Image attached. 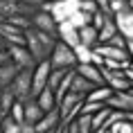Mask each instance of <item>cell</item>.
<instances>
[{
	"instance_id": "1",
	"label": "cell",
	"mask_w": 133,
	"mask_h": 133,
	"mask_svg": "<svg viewBox=\"0 0 133 133\" xmlns=\"http://www.w3.org/2000/svg\"><path fill=\"white\" fill-rule=\"evenodd\" d=\"M54 45H56V36L45 34V32L34 29V27L25 29V48H27L29 56L34 59V63L48 61L52 50H54Z\"/></svg>"
},
{
	"instance_id": "2",
	"label": "cell",
	"mask_w": 133,
	"mask_h": 133,
	"mask_svg": "<svg viewBox=\"0 0 133 133\" xmlns=\"http://www.w3.org/2000/svg\"><path fill=\"white\" fill-rule=\"evenodd\" d=\"M38 9L48 11L52 16V21L59 25V23H65L75 11H77V0H54V2H43Z\"/></svg>"
},
{
	"instance_id": "3",
	"label": "cell",
	"mask_w": 133,
	"mask_h": 133,
	"mask_svg": "<svg viewBox=\"0 0 133 133\" xmlns=\"http://www.w3.org/2000/svg\"><path fill=\"white\" fill-rule=\"evenodd\" d=\"M9 90L14 92V97L18 102H25L27 97H32V70H18L14 81L9 84Z\"/></svg>"
},
{
	"instance_id": "4",
	"label": "cell",
	"mask_w": 133,
	"mask_h": 133,
	"mask_svg": "<svg viewBox=\"0 0 133 133\" xmlns=\"http://www.w3.org/2000/svg\"><path fill=\"white\" fill-rule=\"evenodd\" d=\"M50 68H75L77 61H75V54H72V48L68 45H63V43L56 41L54 50H52V54L48 59Z\"/></svg>"
},
{
	"instance_id": "5",
	"label": "cell",
	"mask_w": 133,
	"mask_h": 133,
	"mask_svg": "<svg viewBox=\"0 0 133 133\" xmlns=\"http://www.w3.org/2000/svg\"><path fill=\"white\" fill-rule=\"evenodd\" d=\"M99 72L104 77V86H108L113 92H131L133 81L126 79L122 72H111V70H106V68H99Z\"/></svg>"
},
{
	"instance_id": "6",
	"label": "cell",
	"mask_w": 133,
	"mask_h": 133,
	"mask_svg": "<svg viewBox=\"0 0 133 133\" xmlns=\"http://www.w3.org/2000/svg\"><path fill=\"white\" fill-rule=\"evenodd\" d=\"M5 52L9 54V61L14 63L18 70H32L36 63H34V59L29 56V52H27V48L25 45H7L5 48Z\"/></svg>"
},
{
	"instance_id": "7",
	"label": "cell",
	"mask_w": 133,
	"mask_h": 133,
	"mask_svg": "<svg viewBox=\"0 0 133 133\" xmlns=\"http://www.w3.org/2000/svg\"><path fill=\"white\" fill-rule=\"evenodd\" d=\"M111 18H113V23H115L117 34L124 36L126 41H131L133 38V9L126 7V9H122V11H117V14H113Z\"/></svg>"
},
{
	"instance_id": "8",
	"label": "cell",
	"mask_w": 133,
	"mask_h": 133,
	"mask_svg": "<svg viewBox=\"0 0 133 133\" xmlns=\"http://www.w3.org/2000/svg\"><path fill=\"white\" fill-rule=\"evenodd\" d=\"M50 70H52V68H50L48 61H41V63H36L34 68H32V97H36V95L48 86Z\"/></svg>"
},
{
	"instance_id": "9",
	"label": "cell",
	"mask_w": 133,
	"mask_h": 133,
	"mask_svg": "<svg viewBox=\"0 0 133 133\" xmlns=\"http://www.w3.org/2000/svg\"><path fill=\"white\" fill-rule=\"evenodd\" d=\"M104 106L111 108V111L131 113V108H133V92H111V97L104 102Z\"/></svg>"
},
{
	"instance_id": "10",
	"label": "cell",
	"mask_w": 133,
	"mask_h": 133,
	"mask_svg": "<svg viewBox=\"0 0 133 133\" xmlns=\"http://www.w3.org/2000/svg\"><path fill=\"white\" fill-rule=\"evenodd\" d=\"M0 38L5 45H25V29H18L9 23H0Z\"/></svg>"
},
{
	"instance_id": "11",
	"label": "cell",
	"mask_w": 133,
	"mask_h": 133,
	"mask_svg": "<svg viewBox=\"0 0 133 133\" xmlns=\"http://www.w3.org/2000/svg\"><path fill=\"white\" fill-rule=\"evenodd\" d=\"M32 27L41 29V32H45V34L56 36V23L52 21V16H50L48 11H43V9H36L34 14H32Z\"/></svg>"
},
{
	"instance_id": "12",
	"label": "cell",
	"mask_w": 133,
	"mask_h": 133,
	"mask_svg": "<svg viewBox=\"0 0 133 133\" xmlns=\"http://www.w3.org/2000/svg\"><path fill=\"white\" fill-rule=\"evenodd\" d=\"M61 126V115H59V108H52V111L43 113V117L34 124L36 133H45V131H56Z\"/></svg>"
},
{
	"instance_id": "13",
	"label": "cell",
	"mask_w": 133,
	"mask_h": 133,
	"mask_svg": "<svg viewBox=\"0 0 133 133\" xmlns=\"http://www.w3.org/2000/svg\"><path fill=\"white\" fill-rule=\"evenodd\" d=\"M56 41L63 43V45H68V48H75L79 45V36H77V29L72 27L70 23H59L56 25Z\"/></svg>"
},
{
	"instance_id": "14",
	"label": "cell",
	"mask_w": 133,
	"mask_h": 133,
	"mask_svg": "<svg viewBox=\"0 0 133 133\" xmlns=\"http://www.w3.org/2000/svg\"><path fill=\"white\" fill-rule=\"evenodd\" d=\"M75 72H77L79 77H84L86 81H90L92 86H104L102 72H99V68H95L92 63H79V65H75Z\"/></svg>"
},
{
	"instance_id": "15",
	"label": "cell",
	"mask_w": 133,
	"mask_h": 133,
	"mask_svg": "<svg viewBox=\"0 0 133 133\" xmlns=\"http://www.w3.org/2000/svg\"><path fill=\"white\" fill-rule=\"evenodd\" d=\"M41 117H43L41 106L36 104V99H34V97H27L25 102H23V122H25V124H32V126H34Z\"/></svg>"
},
{
	"instance_id": "16",
	"label": "cell",
	"mask_w": 133,
	"mask_h": 133,
	"mask_svg": "<svg viewBox=\"0 0 133 133\" xmlns=\"http://www.w3.org/2000/svg\"><path fill=\"white\" fill-rule=\"evenodd\" d=\"M95 52H97L102 59H113V61H126V59H131V56L126 54L124 50H117V48H111V45H106V43H99L95 45Z\"/></svg>"
},
{
	"instance_id": "17",
	"label": "cell",
	"mask_w": 133,
	"mask_h": 133,
	"mask_svg": "<svg viewBox=\"0 0 133 133\" xmlns=\"http://www.w3.org/2000/svg\"><path fill=\"white\" fill-rule=\"evenodd\" d=\"M77 36H79V45H86V48H95V45H99L97 41V29L92 27V25H84V27L77 29Z\"/></svg>"
},
{
	"instance_id": "18",
	"label": "cell",
	"mask_w": 133,
	"mask_h": 133,
	"mask_svg": "<svg viewBox=\"0 0 133 133\" xmlns=\"http://www.w3.org/2000/svg\"><path fill=\"white\" fill-rule=\"evenodd\" d=\"M92 88H97V86H92L90 81H86L84 77H79L77 72H75V77H72V81H70V88H68V92H72V95H79V97H86V95H88Z\"/></svg>"
},
{
	"instance_id": "19",
	"label": "cell",
	"mask_w": 133,
	"mask_h": 133,
	"mask_svg": "<svg viewBox=\"0 0 133 133\" xmlns=\"http://www.w3.org/2000/svg\"><path fill=\"white\" fill-rule=\"evenodd\" d=\"M34 99H36V104L41 106V111H43V113H48V111H52V108H56L54 90H52V88H48V86H45V88H43V90L38 92Z\"/></svg>"
},
{
	"instance_id": "20",
	"label": "cell",
	"mask_w": 133,
	"mask_h": 133,
	"mask_svg": "<svg viewBox=\"0 0 133 133\" xmlns=\"http://www.w3.org/2000/svg\"><path fill=\"white\" fill-rule=\"evenodd\" d=\"M16 72H18V68H16L11 61L0 65V90H2V88H9V84H11L14 77H16Z\"/></svg>"
},
{
	"instance_id": "21",
	"label": "cell",
	"mask_w": 133,
	"mask_h": 133,
	"mask_svg": "<svg viewBox=\"0 0 133 133\" xmlns=\"http://www.w3.org/2000/svg\"><path fill=\"white\" fill-rule=\"evenodd\" d=\"M111 92L113 90L108 88V86H97V88H92V90L84 97V102H97V104H104L106 99L111 97Z\"/></svg>"
},
{
	"instance_id": "22",
	"label": "cell",
	"mask_w": 133,
	"mask_h": 133,
	"mask_svg": "<svg viewBox=\"0 0 133 133\" xmlns=\"http://www.w3.org/2000/svg\"><path fill=\"white\" fill-rule=\"evenodd\" d=\"M117 34V29H115V23H113V18H108V21L102 25V27L97 29V41L99 43H106L111 36H115Z\"/></svg>"
},
{
	"instance_id": "23",
	"label": "cell",
	"mask_w": 133,
	"mask_h": 133,
	"mask_svg": "<svg viewBox=\"0 0 133 133\" xmlns=\"http://www.w3.org/2000/svg\"><path fill=\"white\" fill-rule=\"evenodd\" d=\"M68 70H70V68H52V70H50V77H48V88L54 90L56 86L61 84V79L68 75Z\"/></svg>"
},
{
	"instance_id": "24",
	"label": "cell",
	"mask_w": 133,
	"mask_h": 133,
	"mask_svg": "<svg viewBox=\"0 0 133 133\" xmlns=\"http://www.w3.org/2000/svg\"><path fill=\"white\" fill-rule=\"evenodd\" d=\"M90 52H92V50L86 48V45H75V48H72V54H75L77 65H79V63H90Z\"/></svg>"
},
{
	"instance_id": "25",
	"label": "cell",
	"mask_w": 133,
	"mask_h": 133,
	"mask_svg": "<svg viewBox=\"0 0 133 133\" xmlns=\"http://www.w3.org/2000/svg\"><path fill=\"white\" fill-rule=\"evenodd\" d=\"M68 23H70V25H72L75 29H79V27H84V25H90V16L77 9V11H75V14H72L70 18H68Z\"/></svg>"
},
{
	"instance_id": "26",
	"label": "cell",
	"mask_w": 133,
	"mask_h": 133,
	"mask_svg": "<svg viewBox=\"0 0 133 133\" xmlns=\"http://www.w3.org/2000/svg\"><path fill=\"white\" fill-rule=\"evenodd\" d=\"M11 122H16V124H23V102H18L16 99L14 104H11V108H9V115H7Z\"/></svg>"
},
{
	"instance_id": "27",
	"label": "cell",
	"mask_w": 133,
	"mask_h": 133,
	"mask_svg": "<svg viewBox=\"0 0 133 133\" xmlns=\"http://www.w3.org/2000/svg\"><path fill=\"white\" fill-rule=\"evenodd\" d=\"M108 133H133V122L131 119H119L108 129Z\"/></svg>"
},
{
	"instance_id": "28",
	"label": "cell",
	"mask_w": 133,
	"mask_h": 133,
	"mask_svg": "<svg viewBox=\"0 0 133 133\" xmlns=\"http://www.w3.org/2000/svg\"><path fill=\"white\" fill-rule=\"evenodd\" d=\"M0 133H21V124H16L9 117H5L0 122Z\"/></svg>"
},
{
	"instance_id": "29",
	"label": "cell",
	"mask_w": 133,
	"mask_h": 133,
	"mask_svg": "<svg viewBox=\"0 0 133 133\" xmlns=\"http://www.w3.org/2000/svg\"><path fill=\"white\" fill-rule=\"evenodd\" d=\"M108 18H111V16H106L104 11H99V9H97V11H92V14H90V25H92L95 29H99L106 21H108Z\"/></svg>"
},
{
	"instance_id": "30",
	"label": "cell",
	"mask_w": 133,
	"mask_h": 133,
	"mask_svg": "<svg viewBox=\"0 0 133 133\" xmlns=\"http://www.w3.org/2000/svg\"><path fill=\"white\" fill-rule=\"evenodd\" d=\"M106 45H111V48H117V50H124V52H126V38H124V36H119V34L111 36V38L106 41ZM129 56H131V54H129Z\"/></svg>"
},
{
	"instance_id": "31",
	"label": "cell",
	"mask_w": 133,
	"mask_h": 133,
	"mask_svg": "<svg viewBox=\"0 0 133 133\" xmlns=\"http://www.w3.org/2000/svg\"><path fill=\"white\" fill-rule=\"evenodd\" d=\"M108 7H111V16H113V14H117V11H122V9L131 7V5H126L124 0H111V2H108Z\"/></svg>"
},
{
	"instance_id": "32",
	"label": "cell",
	"mask_w": 133,
	"mask_h": 133,
	"mask_svg": "<svg viewBox=\"0 0 133 133\" xmlns=\"http://www.w3.org/2000/svg\"><path fill=\"white\" fill-rule=\"evenodd\" d=\"M21 133H36V131H34V126H32V124H25V122H23V124H21Z\"/></svg>"
},
{
	"instance_id": "33",
	"label": "cell",
	"mask_w": 133,
	"mask_h": 133,
	"mask_svg": "<svg viewBox=\"0 0 133 133\" xmlns=\"http://www.w3.org/2000/svg\"><path fill=\"white\" fill-rule=\"evenodd\" d=\"M7 61H9V54L2 50V52H0V65H2V63H7Z\"/></svg>"
},
{
	"instance_id": "34",
	"label": "cell",
	"mask_w": 133,
	"mask_h": 133,
	"mask_svg": "<svg viewBox=\"0 0 133 133\" xmlns=\"http://www.w3.org/2000/svg\"><path fill=\"white\" fill-rule=\"evenodd\" d=\"M7 48V45H5V41H2V38H0V52H2V50Z\"/></svg>"
},
{
	"instance_id": "35",
	"label": "cell",
	"mask_w": 133,
	"mask_h": 133,
	"mask_svg": "<svg viewBox=\"0 0 133 133\" xmlns=\"http://www.w3.org/2000/svg\"><path fill=\"white\" fill-rule=\"evenodd\" d=\"M2 119H5V115H2V111H0V122H2Z\"/></svg>"
},
{
	"instance_id": "36",
	"label": "cell",
	"mask_w": 133,
	"mask_h": 133,
	"mask_svg": "<svg viewBox=\"0 0 133 133\" xmlns=\"http://www.w3.org/2000/svg\"><path fill=\"white\" fill-rule=\"evenodd\" d=\"M43 2H54V0H43Z\"/></svg>"
},
{
	"instance_id": "37",
	"label": "cell",
	"mask_w": 133,
	"mask_h": 133,
	"mask_svg": "<svg viewBox=\"0 0 133 133\" xmlns=\"http://www.w3.org/2000/svg\"><path fill=\"white\" fill-rule=\"evenodd\" d=\"M45 133H56V131H45Z\"/></svg>"
},
{
	"instance_id": "38",
	"label": "cell",
	"mask_w": 133,
	"mask_h": 133,
	"mask_svg": "<svg viewBox=\"0 0 133 133\" xmlns=\"http://www.w3.org/2000/svg\"><path fill=\"white\" fill-rule=\"evenodd\" d=\"M108 2H111V0H108Z\"/></svg>"
}]
</instances>
